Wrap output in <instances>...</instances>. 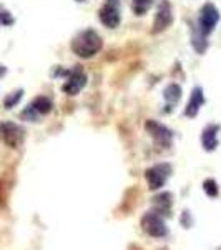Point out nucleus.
<instances>
[{
    "label": "nucleus",
    "instance_id": "15",
    "mask_svg": "<svg viewBox=\"0 0 221 250\" xmlns=\"http://www.w3.org/2000/svg\"><path fill=\"white\" fill-rule=\"evenodd\" d=\"M191 45L195 48L198 54H204L208 48V37L203 35L200 30L193 29V34H191Z\"/></svg>",
    "mask_w": 221,
    "mask_h": 250
},
{
    "label": "nucleus",
    "instance_id": "5",
    "mask_svg": "<svg viewBox=\"0 0 221 250\" xmlns=\"http://www.w3.org/2000/svg\"><path fill=\"white\" fill-rule=\"evenodd\" d=\"M98 19L107 29H116L122 22V9L120 0H105L98 12Z\"/></svg>",
    "mask_w": 221,
    "mask_h": 250
},
{
    "label": "nucleus",
    "instance_id": "4",
    "mask_svg": "<svg viewBox=\"0 0 221 250\" xmlns=\"http://www.w3.org/2000/svg\"><path fill=\"white\" fill-rule=\"evenodd\" d=\"M220 22V12L216 9L213 3H204L202 7V10H200V17H198V22H196L195 29L200 30L203 35H211L213 30H215V27L218 25Z\"/></svg>",
    "mask_w": 221,
    "mask_h": 250
},
{
    "label": "nucleus",
    "instance_id": "19",
    "mask_svg": "<svg viewBox=\"0 0 221 250\" xmlns=\"http://www.w3.org/2000/svg\"><path fill=\"white\" fill-rule=\"evenodd\" d=\"M40 114L34 108L32 104H29L22 112H20V120H25V122H37Z\"/></svg>",
    "mask_w": 221,
    "mask_h": 250
},
{
    "label": "nucleus",
    "instance_id": "11",
    "mask_svg": "<svg viewBox=\"0 0 221 250\" xmlns=\"http://www.w3.org/2000/svg\"><path fill=\"white\" fill-rule=\"evenodd\" d=\"M218 132H220V125L216 124H210L203 128L202 134V145L206 152H213L216 150L220 140H218Z\"/></svg>",
    "mask_w": 221,
    "mask_h": 250
},
{
    "label": "nucleus",
    "instance_id": "2",
    "mask_svg": "<svg viewBox=\"0 0 221 250\" xmlns=\"http://www.w3.org/2000/svg\"><path fill=\"white\" fill-rule=\"evenodd\" d=\"M0 140L10 148L22 147L23 140H25V128L15 122H10V120H2L0 122Z\"/></svg>",
    "mask_w": 221,
    "mask_h": 250
},
{
    "label": "nucleus",
    "instance_id": "8",
    "mask_svg": "<svg viewBox=\"0 0 221 250\" xmlns=\"http://www.w3.org/2000/svg\"><path fill=\"white\" fill-rule=\"evenodd\" d=\"M173 23V10H171V3L168 0L160 2L158 9H156L155 20H153V34H162Z\"/></svg>",
    "mask_w": 221,
    "mask_h": 250
},
{
    "label": "nucleus",
    "instance_id": "7",
    "mask_svg": "<svg viewBox=\"0 0 221 250\" xmlns=\"http://www.w3.org/2000/svg\"><path fill=\"white\" fill-rule=\"evenodd\" d=\"M145 128L150 134L151 139L155 140V144H158L162 148H170L173 144V130L168 128L166 125L156 122V120H147Z\"/></svg>",
    "mask_w": 221,
    "mask_h": 250
},
{
    "label": "nucleus",
    "instance_id": "16",
    "mask_svg": "<svg viewBox=\"0 0 221 250\" xmlns=\"http://www.w3.org/2000/svg\"><path fill=\"white\" fill-rule=\"evenodd\" d=\"M22 97H23V88H17V90L10 92V94L7 95L5 99H3V107H5L7 110H10V108L17 107L18 102L22 100Z\"/></svg>",
    "mask_w": 221,
    "mask_h": 250
},
{
    "label": "nucleus",
    "instance_id": "14",
    "mask_svg": "<svg viewBox=\"0 0 221 250\" xmlns=\"http://www.w3.org/2000/svg\"><path fill=\"white\" fill-rule=\"evenodd\" d=\"M32 105H34L35 110L38 112L40 115H47V114H50L52 112V100L48 99V97L45 95H38V97H35L34 100H32Z\"/></svg>",
    "mask_w": 221,
    "mask_h": 250
},
{
    "label": "nucleus",
    "instance_id": "22",
    "mask_svg": "<svg viewBox=\"0 0 221 250\" xmlns=\"http://www.w3.org/2000/svg\"><path fill=\"white\" fill-rule=\"evenodd\" d=\"M0 187H2V185H0ZM3 205H5V193L0 188V207H3Z\"/></svg>",
    "mask_w": 221,
    "mask_h": 250
},
{
    "label": "nucleus",
    "instance_id": "13",
    "mask_svg": "<svg viewBox=\"0 0 221 250\" xmlns=\"http://www.w3.org/2000/svg\"><path fill=\"white\" fill-rule=\"evenodd\" d=\"M165 100H166L168 107H170V110L173 108L175 104H178V100L182 99V87L178 85V83H170L166 88H165Z\"/></svg>",
    "mask_w": 221,
    "mask_h": 250
},
{
    "label": "nucleus",
    "instance_id": "9",
    "mask_svg": "<svg viewBox=\"0 0 221 250\" xmlns=\"http://www.w3.org/2000/svg\"><path fill=\"white\" fill-rule=\"evenodd\" d=\"M85 85H87V75H85V72L80 68V65H77L74 70L68 72L67 80L62 88L67 95H77Z\"/></svg>",
    "mask_w": 221,
    "mask_h": 250
},
{
    "label": "nucleus",
    "instance_id": "23",
    "mask_svg": "<svg viewBox=\"0 0 221 250\" xmlns=\"http://www.w3.org/2000/svg\"><path fill=\"white\" fill-rule=\"evenodd\" d=\"M7 75V67L5 65H2V63H0V79L2 77H5Z\"/></svg>",
    "mask_w": 221,
    "mask_h": 250
},
{
    "label": "nucleus",
    "instance_id": "21",
    "mask_svg": "<svg viewBox=\"0 0 221 250\" xmlns=\"http://www.w3.org/2000/svg\"><path fill=\"white\" fill-rule=\"evenodd\" d=\"M180 222H182V225L184 229H190L191 225H193V217H191V213L190 210H184L182 213V219H180Z\"/></svg>",
    "mask_w": 221,
    "mask_h": 250
},
{
    "label": "nucleus",
    "instance_id": "6",
    "mask_svg": "<svg viewBox=\"0 0 221 250\" xmlns=\"http://www.w3.org/2000/svg\"><path fill=\"white\" fill-rule=\"evenodd\" d=\"M171 173V165L170 164H156L153 167L145 170V179H147L148 188L150 190H160L165 187L168 177Z\"/></svg>",
    "mask_w": 221,
    "mask_h": 250
},
{
    "label": "nucleus",
    "instance_id": "12",
    "mask_svg": "<svg viewBox=\"0 0 221 250\" xmlns=\"http://www.w3.org/2000/svg\"><path fill=\"white\" fill-rule=\"evenodd\" d=\"M204 104V95H203V88L202 87H195L190 95V100L186 104V108H184V115L190 117V119H195L198 115L200 108L203 107Z\"/></svg>",
    "mask_w": 221,
    "mask_h": 250
},
{
    "label": "nucleus",
    "instance_id": "3",
    "mask_svg": "<svg viewBox=\"0 0 221 250\" xmlns=\"http://www.w3.org/2000/svg\"><path fill=\"white\" fill-rule=\"evenodd\" d=\"M143 232L147 235L153 237V239H165L168 235V227L165 224V217H162L160 213H156L155 210L147 212L140 220Z\"/></svg>",
    "mask_w": 221,
    "mask_h": 250
},
{
    "label": "nucleus",
    "instance_id": "17",
    "mask_svg": "<svg viewBox=\"0 0 221 250\" xmlns=\"http://www.w3.org/2000/svg\"><path fill=\"white\" fill-rule=\"evenodd\" d=\"M153 5V0H131V9L135 15H145Z\"/></svg>",
    "mask_w": 221,
    "mask_h": 250
},
{
    "label": "nucleus",
    "instance_id": "1",
    "mask_svg": "<svg viewBox=\"0 0 221 250\" xmlns=\"http://www.w3.org/2000/svg\"><path fill=\"white\" fill-rule=\"evenodd\" d=\"M70 47H72V52H74L77 57L92 59L102 50L103 42H102V37H100L95 30L87 29V30L78 32V34L75 35Z\"/></svg>",
    "mask_w": 221,
    "mask_h": 250
},
{
    "label": "nucleus",
    "instance_id": "24",
    "mask_svg": "<svg viewBox=\"0 0 221 250\" xmlns=\"http://www.w3.org/2000/svg\"><path fill=\"white\" fill-rule=\"evenodd\" d=\"M77 2H85V0H77Z\"/></svg>",
    "mask_w": 221,
    "mask_h": 250
},
{
    "label": "nucleus",
    "instance_id": "10",
    "mask_svg": "<svg viewBox=\"0 0 221 250\" xmlns=\"http://www.w3.org/2000/svg\"><path fill=\"white\" fill-rule=\"evenodd\" d=\"M153 210L160 213L162 217L171 215V207H173V193L171 192H160L153 197Z\"/></svg>",
    "mask_w": 221,
    "mask_h": 250
},
{
    "label": "nucleus",
    "instance_id": "20",
    "mask_svg": "<svg viewBox=\"0 0 221 250\" xmlns=\"http://www.w3.org/2000/svg\"><path fill=\"white\" fill-rule=\"evenodd\" d=\"M15 20L14 17H12V14L9 10H5L3 7H0V25H3V27H9L12 25Z\"/></svg>",
    "mask_w": 221,
    "mask_h": 250
},
{
    "label": "nucleus",
    "instance_id": "18",
    "mask_svg": "<svg viewBox=\"0 0 221 250\" xmlns=\"http://www.w3.org/2000/svg\"><path fill=\"white\" fill-rule=\"evenodd\" d=\"M203 192L206 193L208 197H211V199H216V197L220 195V187L218 184H216L215 179H206L203 182Z\"/></svg>",
    "mask_w": 221,
    "mask_h": 250
}]
</instances>
